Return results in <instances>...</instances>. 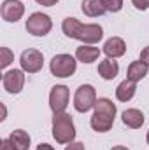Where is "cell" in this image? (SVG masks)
<instances>
[{"label":"cell","mask_w":149,"mask_h":150,"mask_svg":"<svg viewBox=\"0 0 149 150\" xmlns=\"http://www.w3.org/2000/svg\"><path fill=\"white\" fill-rule=\"evenodd\" d=\"M98 56H100V49H98V47H93V45H90V44H82L81 47L75 49V58H77L79 61L86 63V65L97 61Z\"/></svg>","instance_id":"obj_12"},{"label":"cell","mask_w":149,"mask_h":150,"mask_svg":"<svg viewBox=\"0 0 149 150\" xmlns=\"http://www.w3.org/2000/svg\"><path fill=\"white\" fill-rule=\"evenodd\" d=\"M2 147H0V150H16L12 145H11V142L9 140H2V143H0Z\"/></svg>","instance_id":"obj_25"},{"label":"cell","mask_w":149,"mask_h":150,"mask_svg":"<svg viewBox=\"0 0 149 150\" xmlns=\"http://www.w3.org/2000/svg\"><path fill=\"white\" fill-rule=\"evenodd\" d=\"M140 61H144V63L149 67V45L140 51Z\"/></svg>","instance_id":"obj_23"},{"label":"cell","mask_w":149,"mask_h":150,"mask_svg":"<svg viewBox=\"0 0 149 150\" xmlns=\"http://www.w3.org/2000/svg\"><path fill=\"white\" fill-rule=\"evenodd\" d=\"M2 18L9 23H16L21 19V16L25 14V5L19 0H4L2 4Z\"/></svg>","instance_id":"obj_10"},{"label":"cell","mask_w":149,"mask_h":150,"mask_svg":"<svg viewBox=\"0 0 149 150\" xmlns=\"http://www.w3.org/2000/svg\"><path fill=\"white\" fill-rule=\"evenodd\" d=\"M53 138L62 145L74 142L75 127H74V120L69 113L65 112L54 113V117H53Z\"/></svg>","instance_id":"obj_3"},{"label":"cell","mask_w":149,"mask_h":150,"mask_svg":"<svg viewBox=\"0 0 149 150\" xmlns=\"http://www.w3.org/2000/svg\"><path fill=\"white\" fill-rule=\"evenodd\" d=\"M104 52L107 54V58H121L126 52V44L121 37H111L104 44Z\"/></svg>","instance_id":"obj_11"},{"label":"cell","mask_w":149,"mask_h":150,"mask_svg":"<svg viewBox=\"0 0 149 150\" xmlns=\"http://www.w3.org/2000/svg\"><path fill=\"white\" fill-rule=\"evenodd\" d=\"M75 68H77V63H75V59L70 54H56L49 63L51 74L54 77H60V79L74 75Z\"/></svg>","instance_id":"obj_4"},{"label":"cell","mask_w":149,"mask_h":150,"mask_svg":"<svg viewBox=\"0 0 149 150\" xmlns=\"http://www.w3.org/2000/svg\"><path fill=\"white\" fill-rule=\"evenodd\" d=\"M117 74H119V65H117V61H114L112 58H107V59L100 61V65H98V75H100L102 79L112 80V79L117 77Z\"/></svg>","instance_id":"obj_14"},{"label":"cell","mask_w":149,"mask_h":150,"mask_svg":"<svg viewBox=\"0 0 149 150\" xmlns=\"http://www.w3.org/2000/svg\"><path fill=\"white\" fill-rule=\"evenodd\" d=\"M135 91H137V86H135V82H132V80H123L117 87H116V98L119 100V101H130L133 96H135Z\"/></svg>","instance_id":"obj_15"},{"label":"cell","mask_w":149,"mask_h":150,"mask_svg":"<svg viewBox=\"0 0 149 150\" xmlns=\"http://www.w3.org/2000/svg\"><path fill=\"white\" fill-rule=\"evenodd\" d=\"M12 61H14V54L11 52V49L2 47V49H0V67H2V68H7Z\"/></svg>","instance_id":"obj_19"},{"label":"cell","mask_w":149,"mask_h":150,"mask_svg":"<svg viewBox=\"0 0 149 150\" xmlns=\"http://www.w3.org/2000/svg\"><path fill=\"white\" fill-rule=\"evenodd\" d=\"M107 12H119L123 9V0H102Z\"/></svg>","instance_id":"obj_20"},{"label":"cell","mask_w":149,"mask_h":150,"mask_svg":"<svg viewBox=\"0 0 149 150\" xmlns=\"http://www.w3.org/2000/svg\"><path fill=\"white\" fill-rule=\"evenodd\" d=\"M148 65L144 63V61H133V63H130V67H128V72H126V79L128 80H132V82H139V80H142L146 75H148Z\"/></svg>","instance_id":"obj_17"},{"label":"cell","mask_w":149,"mask_h":150,"mask_svg":"<svg viewBox=\"0 0 149 150\" xmlns=\"http://www.w3.org/2000/svg\"><path fill=\"white\" fill-rule=\"evenodd\" d=\"M2 84H4V89L11 94H18L23 86H25V74L23 70H9L5 72L4 77H2Z\"/></svg>","instance_id":"obj_9"},{"label":"cell","mask_w":149,"mask_h":150,"mask_svg":"<svg viewBox=\"0 0 149 150\" xmlns=\"http://www.w3.org/2000/svg\"><path fill=\"white\" fill-rule=\"evenodd\" d=\"M121 119H123V124L128 126V127H132V129H139L144 124V113L140 112V110H137V108L125 110L123 115H121Z\"/></svg>","instance_id":"obj_13"},{"label":"cell","mask_w":149,"mask_h":150,"mask_svg":"<svg viewBox=\"0 0 149 150\" xmlns=\"http://www.w3.org/2000/svg\"><path fill=\"white\" fill-rule=\"evenodd\" d=\"M146 140H148V145H149V131H148V136H146Z\"/></svg>","instance_id":"obj_28"},{"label":"cell","mask_w":149,"mask_h":150,"mask_svg":"<svg viewBox=\"0 0 149 150\" xmlns=\"http://www.w3.org/2000/svg\"><path fill=\"white\" fill-rule=\"evenodd\" d=\"M97 103V91L93 86L90 84H82L79 86V89L75 91V96H74V107L77 112L84 113L88 110H91Z\"/></svg>","instance_id":"obj_5"},{"label":"cell","mask_w":149,"mask_h":150,"mask_svg":"<svg viewBox=\"0 0 149 150\" xmlns=\"http://www.w3.org/2000/svg\"><path fill=\"white\" fill-rule=\"evenodd\" d=\"M133 2V5L137 7V9H140V11H146L149 7V0H132Z\"/></svg>","instance_id":"obj_21"},{"label":"cell","mask_w":149,"mask_h":150,"mask_svg":"<svg viewBox=\"0 0 149 150\" xmlns=\"http://www.w3.org/2000/svg\"><path fill=\"white\" fill-rule=\"evenodd\" d=\"M39 5H44V7H53L58 4V0H35Z\"/></svg>","instance_id":"obj_24"},{"label":"cell","mask_w":149,"mask_h":150,"mask_svg":"<svg viewBox=\"0 0 149 150\" xmlns=\"http://www.w3.org/2000/svg\"><path fill=\"white\" fill-rule=\"evenodd\" d=\"M53 28V21L47 14L42 12H34L28 19H27V32L35 35V37H44L51 32Z\"/></svg>","instance_id":"obj_6"},{"label":"cell","mask_w":149,"mask_h":150,"mask_svg":"<svg viewBox=\"0 0 149 150\" xmlns=\"http://www.w3.org/2000/svg\"><path fill=\"white\" fill-rule=\"evenodd\" d=\"M81 9H82V12H84L86 16H90V18H98V16H102L104 12H107L102 0H82Z\"/></svg>","instance_id":"obj_16"},{"label":"cell","mask_w":149,"mask_h":150,"mask_svg":"<svg viewBox=\"0 0 149 150\" xmlns=\"http://www.w3.org/2000/svg\"><path fill=\"white\" fill-rule=\"evenodd\" d=\"M9 142H11V145L16 150H28L30 149V136H28V133L23 131V129L12 131L11 136H9Z\"/></svg>","instance_id":"obj_18"},{"label":"cell","mask_w":149,"mask_h":150,"mask_svg":"<svg viewBox=\"0 0 149 150\" xmlns=\"http://www.w3.org/2000/svg\"><path fill=\"white\" fill-rule=\"evenodd\" d=\"M19 63H21L23 72L37 74V72L42 70L44 56H42V52L37 51V49H27V51L21 52V56H19Z\"/></svg>","instance_id":"obj_7"},{"label":"cell","mask_w":149,"mask_h":150,"mask_svg":"<svg viewBox=\"0 0 149 150\" xmlns=\"http://www.w3.org/2000/svg\"><path fill=\"white\" fill-rule=\"evenodd\" d=\"M65 150H84V143H81V142H72V143H69Z\"/></svg>","instance_id":"obj_22"},{"label":"cell","mask_w":149,"mask_h":150,"mask_svg":"<svg viewBox=\"0 0 149 150\" xmlns=\"http://www.w3.org/2000/svg\"><path fill=\"white\" fill-rule=\"evenodd\" d=\"M111 150H128L126 147H121V145H117V147H112Z\"/></svg>","instance_id":"obj_27"},{"label":"cell","mask_w":149,"mask_h":150,"mask_svg":"<svg viewBox=\"0 0 149 150\" xmlns=\"http://www.w3.org/2000/svg\"><path fill=\"white\" fill-rule=\"evenodd\" d=\"M69 105V87L67 86H54L49 94V107L53 113L65 112Z\"/></svg>","instance_id":"obj_8"},{"label":"cell","mask_w":149,"mask_h":150,"mask_svg":"<svg viewBox=\"0 0 149 150\" xmlns=\"http://www.w3.org/2000/svg\"><path fill=\"white\" fill-rule=\"evenodd\" d=\"M37 150H54V149L47 143H40V145H37Z\"/></svg>","instance_id":"obj_26"},{"label":"cell","mask_w":149,"mask_h":150,"mask_svg":"<svg viewBox=\"0 0 149 150\" xmlns=\"http://www.w3.org/2000/svg\"><path fill=\"white\" fill-rule=\"evenodd\" d=\"M62 30L69 38H77L82 44H97L104 37V30L100 25H82L75 18H65L62 23Z\"/></svg>","instance_id":"obj_1"},{"label":"cell","mask_w":149,"mask_h":150,"mask_svg":"<svg viewBox=\"0 0 149 150\" xmlns=\"http://www.w3.org/2000/svg\"><path fill=\"white\" fill-rule=\"evenodd\" d=\"M95 112L91 115V127L97 133H107L114 124V117H116V105L112 103L109 98H98L95 103Z\"/></svg>","instance_id":"obj_2"}]
</instances>
